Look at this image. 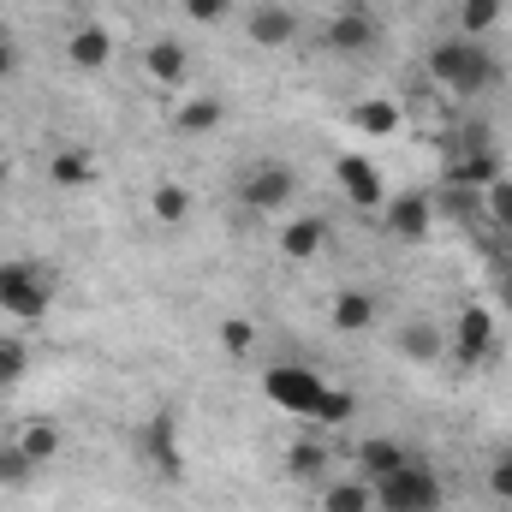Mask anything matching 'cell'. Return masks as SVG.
<instances>
[{"label": "cell", "instance_id": "6da1fadb", "mask_svg": "<svg viewBox=\"0 0 512 512\" xmlns=\"http://www.w3.org/2000/svg\"><path fill=\"white\" fill-rule=\"evenodd\" d=\"M429 78L453 96H489L501 90V60L489 42H471V36H447L429 48Z\"/></svg>", "mask_w": 512, "mask_h": 512}, {"label": "cell", "instance_id": "7a4b0ae2", "mask_svg": "<svg viewBox=\"0 0 512 512\" xmlns=\"http://www.w3.org/2000/svg\"><path fill=\"white\" fill-rule=\"evenodd\" d=\"M447 507V483H441V471L429 465V459H405L393 477L376 483V512H441Z\"/></svg>", "mask_w": 512, "mask_h": 512}, {"label": "cell", "instance_id": "3957f363", "mask_svg": "<svg viewBox=\"0 0 512 512\" xmlns=\"http://www.w3.org/2000/svg\"><path fill=\"white\" fill-rule=\"evenodd\" d=\"M48 304H54V274H48L42 262H30V256L0 262V316H12V322H42Z\"/></svg>", "mask_w": 512, "mask_h": 512}, {"label": "cell", "instance_id": "277c9868", "mask_svg": "<svg viewBox=\"0 0 512 512\" xmlns=\"http://www.w3.org/2000/svg\"><path fill=\"white\" fill-rule=\"evenodd\" d=\"M322 387L328 382H322L310 364H268V370H262V399L280 405V411H292V417H304V423H310Z\"/></svg>", "mask_w": 512, "mask_h": 512}, {"label": "cell", "instance_id": "5b68a950", "mask_svg": "<svg viewBox=\"0 0 512 512\" xmlns=\"http://www.w3.org/2000/svg\"><path fill=\"white\" fill-rule=\"evenodd\" d=\"M239 203L251 215H286L298 203V173L286 161H256L251 173H245V185H239Z\"/></svg>", "mask_w": 512, "mask_h": 512}, {"label": "cell", "instance_id": "8992f818", "mask_svg": "<svg viewBox=\"0 0 512 512\" xmlns=\"http://www.w3.org/2000/svg\"><path fill=\"white\" fill-rule=\"evenodd\" d=\"M495 304H459L453 328H447V352L459 364H489L495 358Z\"/></svg>", "mask_w": 512, "mask_h": 512}, {"label": "cell", "instance_id": "52a82bcc", "mask_svg": "<svg viewBox=\"0 0 512 512\" xmlns=\"http://www.w3.org/2000/svg\"><path fill=\"white\" fill-rule=\"evenodd\" d=\"M322 42L334 48V54H370L376 42H382V18L364 6V0H352V6H334V18L322 24Z\"/></svg>", "mask_w": 512, "mask_h": 512}, {"label": "cell", "instance_id": "ba28073f", "mask_svg": "<svg viewBox=\"0 0 512 512\" xmlns=\"http://www.w3.org/2000/svg\"><path fill=\"white\" fill-rule=\"evenodd\" d=\"M137 453H143V465H149L161 483H179V477H185V453H179V417H173V411H155V417L143 423V435H137Z\"/></svg>", "mask_w": 512, "mask_h": 512}, {"label": "cell", "instance_id": "9c48e42d", "mask_svg": "<svg viewBox=\"0 0 512 512\" xmlns=\"http://www.w3.org/2000/svg\"><path fill=\"white\" fill-rule=\"evenodd\" d=\"M382 221L393 239H405V245H423L429 233H435V197L429 191H399V197H387L382 203Z\"/></svg>", "mask_w": 512, "mask_h": 512}, {"label": "cell", "instance_id": "30bf717a", "mask_svg": "<svg viewBox=\"0 0 512 512\" xmlns=\"http://www.w3.org/2000/svg\"><path fill=\"white\" fill-rule=\"evenodd\" d=\"M501 179V155H495V143H465L453 161H447V185H459V191H489Z\"/></svg>", "mask_w": 512, "mask_h": 512}, {"label": "cell", "instance_id": "8fae6325", "mask_svg": "<svg viewBox=\"0 0 512 512\" xmlns=\"http://www.w3.org/2000/svg\"><path fill=\"white\" fill-rule=\"evenodd\" d=\"M334 179H340V191L352 197V209H382L387 203V185H382V173H376L370 155H340V161H334Z\"/></svg>", "mask_w": 512, "mask_h": 512}, {"label": "cell", "instance_id": "7c38bea8", "mask_svg": "<svg viewBox=\"0 0 512 512\" xmlns=\"http://www.w3.org/2000/svg\"><path fill=\"white\" fill-rule=\"evenodd\" d=\"M60 54H66L72 72H108L114 66V30L108 24H78Z\"/></svg>", "mask_w": 512, "mask_h": 512}, {"label": "cell", "instance_id": "4fadbf2b", "mask_svg": "<svg viewBox=\"0 0 512 512\" xmlns=\"http://www.w3.org/2000/svg\"><path fill=\"white\" fill-rule=\"evenodd\" d=\"M185 72H191V48H185L179 36H155V42L143 48V78H149L155 90L185 84Z\"/></svg>", "mask_w": 512, "mask_h": 512}, {"label": "cell", "instance_id": "5bb4252c", "mask_svg": "<svg viewBox=\"0 0 512 512\" xmlns=\"http://www.w3.org/2000/svg\"><path fill=\"white\" fill-rule=\"evenodd\" d=\"M245 36H251V48H286L298 36V12L280 6V0H262V6H251V18H245Z\"/></svg>", "mask_w": 512, "mask_h": 512}, {"label": "cell", "instance_id": "9a60e30c", "mask_svg": "<svg viewBox=\"0 0 512 512\" xmlns=\"http://www.w3.org/2000/svg\"><path fill=\"white\" fill-rule=\"evenodd\" d=\"M274 245H280L286 262H316L322 245H328V221H322V215H286Z\"/></svg>", "mask_w": 512, "mask_h": 512}, {"label": "cell", "instance_id": "2e32d148", "mask_svg": "<svg viewBox=\"0 0 512 512\" xmlns=\"http://www.w3.org/2000/svg\"><path fill=\"white\" fill-rule=\"evenodd\" d=\"M393 346H399V358H411V364H435V358L447 352V328L429 322V316H411V322H399Z\"/></svg>", "mask_w": 512, "mask_h": 512}, {"label": "cell", "instance_id": "e0dca14e", "mask_svg": "<svg viewBox=\"0 0 512 512\" xmlns=\"http://www.w3.org/2000/svg\"><path fill=\"white\" fill-rule=\"evenodd\" d=\"M328 465H334L328 435H298V441L286 447V477H292V483H328Z\"/></svg>", "mask_w": 512, "mask_h": 512}, {"label": "cell", "instance_id": "ac0fdd59", "mask_svg": "<svg viewBox=\"0 0 512 512\" xmlns=\"http://www.w3.org/2000/svg\"><path fill=\"white\" fill-rule=\"evenodd\" d=\"M18 453L30 459V471H42V465H54L60 453H66V429L60 423H48V417H36V423H18Z\"/></svg>", "mask_w": 512, "mask_h": 512}, {"label": "cell", "instance_id": "d6986e66", "mask_svg": "<svg viewBox=\"0 0 512 512\" xmlns=\"http://www.w3.org/2000/svg\"><path fill=\"white\" fill-rule=\"evenodd\" d=\"M352 453H358V477H364V483H382V477H393V471L411 459V447L393 441V435H370V441H358Z\"/></svg>", "mask_w": 512, "mask_h": 512}, {"label": "cell", "instance_id": "ffe728a7", "mask_svg": "<svg viewBox=\"0 0 512 512\" xmlns=\"http://www.w3.org/2000/svg\"><path fill=\"white\" fill-rule=\"evenodd\" d=\"M96 155L84 149V143H66V149H54L48 155V179L60 185V191H84V185H96Z\"/></svg>", "mask_w": 512, "mask_h": 512}, {"label": "cell", "instance_id": "44dd1931", "mask_svg": "<svg viewBox=\"0 0 512 512\" xmlns=\"http://www.w3.org/2000/svg\"><path fill=\"white\" fill-rule=\"evenodd\" d=\"M221 120H227V102L221 96H185L173 108V131L179 137H209V131H221Z\"/></svg>", "mask_w": 512, "mask_h": 512}, {"label": "cell", "instance_id": "7402d4cb", "mask_svg": "<svg viewBox=\"0 0 512 512\" xmlns=\"http://www.w3.org/2000/svg\"><path fill=\"white\" fill-rule=\"evenodd\" d=\"M334 328L340 334H364V328H376V316H382V304H376V292H364V286H346L340 298H334Z\"/></svg>", "mask_w": 512, "mask_h": 512}, {"label": "cell", "instance_id": "603a6c76", "mask_svg": "<svg viewBox=\"0 0 512 512\" xmlns=\"http://www.w3.org/2000/svg\"><path fill=\"white\" fill-rule=\"evenodd\" d=\"M191 209H197V197H191L179 179H161V185L149 191V215H155L161 227H185V221H191Z\"/></svg>", "mask_w": 512, "mask_h": 512}, {"label": "cell", "instance_id": "cb8c5ba5", "mask_svg": "<svg viewBox=\"0 0 512 512\" xmlns=\"http://www.w3.org/2000/svg\"><path fill=\"white\" fill-rule=\"evenodd\" d=\"M352 417H358V393L328 382V387H322V399H316V411H310V423H316L322 435H334V429H346Z\"/></svg>", "mask_w": 512, "mask_h": 512}, {"label": "cell", "instance_id": "d4e9b609", "mask_svg": "<svg viewBox=\"0 0 512 512\" xmlns=\"http://www.w3.org/2000/svg\"><path fill=\"white\" fill-rule=\"evenodd\" d=\"M399 102H387V96H364V102H352V131H364V137H393L399 131Z\"/></svg>", "mask_w": 512, "mask_h": 512}, {"label": "cell", "instance_id": "484cf974", "mask_svg": "<svg viewBox=\"0 0 512 512\" xmlns=\"http://www.w3.org/2000/svg\"><path fill=\"white\" fill-rule=\"evenodd\" d=\"M322 512H376V483H364V477L322 483Z\"/></svg>", "mask_w": 512, "mask_h": 512}, {"label": "cell", "instance_id": "4316f807", "mask_svg": "<svg viewBox=\"0 0 512 512\" xmlns=\"http://www.w3.org/2000/svg\"><path fill=\"white\" fill-rule=\"evenodd\" d=\"M501 12H507V0H459V36H471V42H489L495 30H501Z\"/></svg>", "mask_w": 512, "mask_h": 512}, {"label": "cell", "instance_id": "83f0119b", "mask_svg": "<svg viewBox=\"0 0 512 512\" xmlns=\"http://www.w3.org/2000/svg\"><path fill=\"white\" fill-rule=\"evenodd\" d=\"M256 340H262V334H256V322H251V316H227V322H221V352H227L233 364L256 358Z\"/></svg>", "mask_w": 512, "mask_h": 512}, {"label": "cell", "instance_id": "f1b7e54d", "mask_svg": "<svg viewBox=\"0 0 512 512\" xmlns=\"http://www.w3.org/2000/svg\"><path fill=\"white\" fill-rule=\"evenodd\" d=\"M483 215H489V221L501 227V245L512 251V179H507V173H501V179H495V185L483 191Z\"/></svg>", "mask_w": 512, "mask_h": 512}, {"label": "cell", "instance_id": "f546056e", "mask_svg": "<svg viewBox=\"0 0 512 512\" xmlns=\"http://www.w3.org/2000/svg\"><path fill=\"white\" fill-rule=\"evenodd\" d=\"M24 376H30V352H24L18 340H0V393L18 387Z\"/></svg>", "mask_w": 512, "mask_h": 512}, {"label": "cell", "instance_id": "4dcf8cb0", "mask_svg": "<svg viewBox=\"0 0 512 512\" xmlns=\"http://www.w3.org/2000/svg\"><path fill=\"white\" fill-rule=\"evenodd\" d=\"M30 483V459L18 453V441H0V489H18Z\"/></svg>", "mask_w": 512, "mask_h": 512}, {"label": "cell", "instance_id": "1f68e13d", "mask_svg": "<svg viewBox=\"0 0 512 512\" xmlns=\"http://www.w3.org/2000/svg\"><path fill=\"white\" fill-rule=\"evenodd\" d=\"M185 18H191V24H203V30H215V24H227V18H233V0H185Z\"/></svg>", "mask_w": 512, "mask_h": 512}, {"label": "cell", "instance_id": "d6a6232c", "mask_svg": "<svg viewBox=\"0 0 512 512\" xmlns=\"http://www.w3.org/2000/svg\"><path fill=\"white\" fill-rule=\"evenodd\" d=\"M489 495H495L501 507H512V447L495 459V465H489Z\"/></svg>", "mask_w": 512, "mask_h": 512}, {"label": "cell", "instance_id": "836d02e7", "mask_svg": "<svg viewBox=\"0 0 512 512\" xmlns=\"http://www.w3.org/2000/svg\"><path fill=\"white\" fill-rule=\"evenodd\" d=\"M12 72H18V48H12V42H6V36H0V84H6V78H12Z\"/></svg>", "mask_w": 512, "mask_h": 512}, {"label": "cell", "instance_id": "e575fe53", "mask_svg": "<svg viewBox=\"0 0 512 512\" xmlns=\"http://www.w3.org/2000/svg\"><path fill=\"white\" fill-rule=\"evenodd\" d=\"M501 304H507V310H512V280H507V286H501Z\"/></svg>", "mask_w": 512, "mask_h": 512}, {"label": "cell", "instance_id": "d590c367", "mask_svg": "<svg viewBox=\"0 0 512 512\" xmlns=\"http://www.w3.org/2000/svg\"><path fill=\"white\" fill-rule=\"evenodd\" d=\"M441 512H447V507H441Z\"/></svg>", "mask_w": 512, "mask_h": 512}]
</instances>
